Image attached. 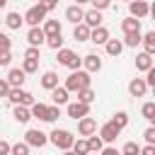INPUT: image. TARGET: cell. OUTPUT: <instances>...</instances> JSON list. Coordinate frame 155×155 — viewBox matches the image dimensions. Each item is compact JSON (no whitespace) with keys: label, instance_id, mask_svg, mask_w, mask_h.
<instances>
[{"label":"cell","instance_id":"14","mask_svg":"<svg viewBox=\"0 0 155 155\" xmlns=\"http://www.w3.org/2000/svg\"><path fill=\"white\" fill-rule=\"evenodd\" d=\"M109 39H111V36H109V29H107V27H97V29H90V41H92V44H97V46L102 44V46H104Z\"/></svg>","mask_w":155,"mask_h":155},{"label":"cell","instance_id":"8","mask_svg":"<svg viewBox=\"0 0 155 155\" xmlns=\"http://www.w3.org/2000/svg\"><path fill=\"white\" fill-rule=\"evenodd\" d=\"M78 133H80V136H87V138L94 136V133H97V121H94L92 116L80 119V121H78Z\"/></svg>","mask_w":155,"mask_h":155},{"label":"cell","instance_id":"2","mask_svg":"<svg viewBox=\"0 0 155 155\" xmlns=\"http://www.w3.org/2000/svg\"><path fill=\"white\" fill-rule=\"evenodd\" d=\"M48 140L58 148V150H70L73 148V143H75V136L70 133V131H65V128H53L51 133H48Z\"/></svg>","mask_w":155,"mask_h":155},{"label":"cell","instance_id":"29","mask_svg":"<svg viewBox=\"0 0 155 155\" xmlns=\"http://www.w3.org/2000/svg\"><path fill=\"white\" fill-rule=\"evenodd\" d=\"M12 116H15V121H19V124H27V121L31 119V114H29L27 107H15V109H12Z\"/></svg>","mask_w":155,"mask_h":155},{"label":"cell","instance_id":"17","mask_svg":"<svg viewBox=\"0 0 155 155\" xmlns=\"http://www.w3.org/2000/svg\"><path fill=\"white\" fill-rule=\"evenodd\" d=\"M128 92H131V97H145L148 87H145L143 78H133V80L128 82Z\"/></svg>","mask_w":155,"mask_h":155},{"label":"cell","instance_id":"15","mask_svg":"<svg viewBox=\"0 0 155 155\" xmlns=\"http://www.w3.org/2000/svg\"><path fill=\"white\" fill-rule=\"evenodd\" d=\"M7 85L10 87H22L24 85V80H27V75L22 73V68H10V73H7Z\"/></svg>","mask_w":155,"mask_h":155},{"label":"cell","instance_id":"51","mask_svg":"<svg viewBox=\"0 0 155 155\" xmlns=\"http://www.w3.org/2000/svg\"><path fill=\"white\" fill-rule=\"evenodd\" d=\"M0 24H2V19H0Z\"/></svg>","mask_w":155,"mask_h":155},{"label":"cell","instance_id":"4","mask_svg":"<svg viewBox=\"0 0 155 155\" xmlns=\"http://www.w3.org/2000/svg\"><path fill=\"white\" fill-rule=\"evenodd\" d=\"M22 19L29 24V29H31V27H39V24L46 19V10H44V5H41V2H39V5H31V7L24 12Z\"/></svg>","mask_w":155,"mask_h":155},{"label":"cell","instance_id":"39","mask_svg":"<svg viewBox=\"0 0 155 155\" xmlns=\"http://www.w3.org/2000/svg\"><path fill=\"white\" fill-rule=\"evenodd\" d=\"M58 116H61V107H48V109H46V121H48V124H53Z\"/></svg>","mask_w":155,"mask_h":155},{"label":"cell","instance_id":"5","mask_svg":"<svg viewBox=\"0 0 155 155\" xmlns=\"http://www.w3.org/2000/svg\"><path fill=\"white\" fill-rule=\"evenodd\" d=\"M7 99H10L15 107H27V109L34 104V97H31L27 90H22V87H12L10 94H7Z\"/></svg>","mask_w":155,"mask_h":155},{"label":"cell","instance_id":"6","mask_svg":"<svg viewBox=\"0 0 155 155\" xmlns=\"http://www.w3.org/2000/svg\"><path fill=\"white\" fill-rule=\"evenodd\" d=\"M24 143H27L29 148H44V145L48 143V136H46L44 131H39V128H29V131L24 133Z\"/></svg>","mask_w":155,"mask_h":155},{"label":"cell","instance_id":"32","mask_svg":"<svg viewBox=\"0 0 155 155\" xmlns=\"http://www.w3.org/2000/svg\"><path fill=\"white\" fill-rule=\"evenodd\" d=\"M87 148H90V153H102L104 143H102V138L94 133V136H90V138H87Z\"/></svg>","mask_w":155,"mask_h":155},{"label":"cell","instance_id":"25","mask_svg":"<svg viewBox=\"0 0 155 155\" xmlns=\"http://www.w3.org/2000/svg\"><path fill=\"white\" fill-rule=\"evenodd\" d=\"M46 104H41V102H34L31 107H29V114H31V119H41V121H46Z\"/></svg>","mask_w":155,"mask_h":155},{"label":"cell","instance_id":"45","mask_svg":"<svg viewBox=\"0 0 155 155\" xmlns=\"http://www.w3.org/2000/svg\"><path fill=\"white\" fill-rule=\"evenodd\" d=\"M10 90H12V87L7 85V80H5V78H0V97H7V94H10Z\"/></svg>","mask_w":155,"mask_h":155},{"label":"cell","instance_id":"44","mask_svg":"<svg viewBox=\"0 0 155 155\" xmlns=\"http://www.w3.org/2000/svg\"><path fill=\"white\" fill-rule=\"evenodd\" d=\"M12 63V53L10 51H0V65L5 68V65H10Z\"/></svg>","mask_w":155,"mask_h":155},{"label":"cell","instance_id":"43","mask_svg":"<svg viewBox=\"0 0 155 155\" xmlns=\"http://www.w3.org/2000/svg\"><path fill=\"white\" fill-rule=\"evenodd\" d=\"M109 5H111L109 0H94V5H92V10H94V12H102V10H107Z\"/></svg>","mask_w":155,"mask_h":155},{"label":"cell","instance_id":"16","mask_svg":"<svg viewBox=\"0 0 155 155\" xmlns=\"http://www.w3.org/2000/svg\"><path fill=\"white\" fill-rule=\"evenodd\" d=\"M82 24H85L87 29H97V27H102V15L94 12V10H87L85 17H82Z\"/></svg>","mask_w":155,"mask_h":155},{"label":"cell","instance_id":"37","mask_svg":"<svg viewBox=\"0 0 155 155\" xmlns=\"http://www.w3.org/2000/svg\"><path fill=\"white\" fill-rule=\"evenodd\" d=\"M124 46H128V48H136L138 44H140V34H128V36H124V41H121Z\"/></svg>","mask_w":155,"mask_h":155},{"label":"cell","instance_id":"18","mask_svg":"<svg viewBox=\"0 0 155 155\" xmlns=\"http://www.w3.org/2000/svg\"><path fill=\"white\" fill-rule=\"evenodd\" d=\"M121 29H124V36H128V34H140V22L133 19V17H126V19L121 22Z\"/></svg>","mask_w":155,"mask_h":155},{"label":"cell","instance_id":"9","mask_svg":"<svg viewBox=\"0 0 155 155\" xmlns=\"http://www.w3.org/2000/svg\"><path fill=\"white\" fill-rule=\"evenodd\" d=\"M119 133H121V131H119L111 121H107V124L99 128V138H102V143H114V140L119 138Z\"/></svg>","mask_w":155,"mask_h":155},{"label":"cell","instance_id":"22","mask_svg":"<svg viewBox=\"0 0 155 155\" xmlns=\"http://www.w3.org/2000/svg\"><path fill=\"white\" fill-rule=\"evenodd\" d=\"M41 87H44V90H48V92H51V90H56V87H58V75H56L53 70L44 73V78H41Z\"/></svg>","mask_w":155,"mask_h":155},{"label":"cell","instance_id":"12","mask_svg":"<svg viewBox=\"0 0 155 155\" xmlns=\"http://www.w3.org/2000/svg\"><path fill=\"white\" fill-rule=\"evenodd\" d=\"M148 7H150L148 2L136 0V2H131V5H128V12H131V17H133V19H138V22H140V19L148 15Z\"/></svg>","mask_w":155,"mask_h":155},{"label":"cell","instance_id":"33","mask_svg":"<svg viewBox=\"0 0 155 155\" xmlns=\"http://www.w3.org/2000/svg\"><path fill=\"white\" fill-rule=\"evenodd\" d=\"M46 46H48V48H53V51H61V48H63V34L46 36Z\"/></svg>","mask_w":155,"mask_h":155},{"label":"cell","instance_id":"48","mask_svg":"<svg viewBox=\"0 0 155 155\" xmlns=\"http://www.w3.org/2000/svg\"><path fill=\"white\" fill-rule=\"evenodd\" d=\"M138 155H155V145H145V148H140Z\"/></svg>","mask_w":155,"mask_h":155},{"label":"cell","instance_id":"28","mask_svg":"<svg viewBox=\"0 0 155 155\" xmlns=\"http://www.w3.org/2000/svg\"><path fill=\"white\" fill-rule=\"evenodd\" d=\"M94 97H97V94H94V90H92V87H87V90H80V92H78V102H80V104H87V107L94 102Z\"/></svg>","mask_w":155,"mask_h":155},{"label":"cell","instance_id":"26","mask_svg":"<svg viewBox=\"0 0 155 155\" xmlns=\"http://www.w3.org/2000/svg\"><path fill=\"white\" fill-rule=\"evenodd\" d=\"M2 22H5V24H7L10 29H19L24 19H22V15H19V12H10V15H7V17L2 19Z\"/></svg>","mask_w":155,"mask_h":155},{"label":"cell","instance_id":"38","mask_svg":"<svg viewBox=\"0 0 155 155\" xmlns=\"http://www.w3.org/2000/svg\"><path fill=\"white\" fill-rule=\"evenodd\" d=\"M138 153H140V145L133 143V140H128V143L124 145V150H121V155H138Z\"/></svg>","mask_w":155,"mask_h":155},{"label":"cell","instance_id":"21","mask_svg":"<svg viewBox=\"0 0 155 155\" xmlns=\"http://www.w3.org/2000/svg\"><path fill=\"white\" fill-rule=\"evenodd\" d=\"M136 68H138L140 73H148V70L153 68V56H148V53H138V56H136Z\"/></svg>","mask_w":155,"mask_h":155},{"label":"cell","instance_id":"23","mask_svg":"<svg viewBox=\"0 0 155 155\" xmlns=\"http://www.w3.org/2000/svg\"><path fill=\"white\" fill-rule=\"evenodd\" d=\"M104 48H107V53H109V56H114V58H116V56L124 51V44H121V39H109V41L104 44Z\"/></svg>","mask_w":155,"mask_h":155},{"label":"cell","instance_id":"34","mask_svg":"<svg viewBox=\"0 0 155 155\" xmlns=\"http://www.w3.org/2000/svg\"><path fill=\"white\" fill-rule=\"evenodd\" d=\"M70 150H73L75 155H90V148H87V140H82V138H80V140H75Z\"/></svg>","mask_w":155,"mask_h":155},{"label":"cell","instance_id":"31","mask_svg":"<svg viewBox=\"0 0 155 155\" xmlns=\"http://www.w3.org/2000/svg\"><path fill=\"white\" fill-rule=\"evenodd\" d=\"M111 124H114L119 131H121V128H126V126H128V114H126V111H116V114H114V119H111Z\"/></svg>","mask_w":155,"mask_h":155},{"label":"cell","instance_id":"1","mask_svg":"<svg viewBox=\"0 0 155 155\" xmlns=\"http://www.w3.org/2000/svg\"><path fill=\"white\" fill-rule=\"evenodd\" d=\"M90 82H92L90 73H85V70H75V73H70V75L65 78L63 90H65L68 94H70V92H80V90H87V87H90Z\"/></svg>","mask_w":155,"mask_h":155},{"label":"cell","instance_id":"47","mask_svg":"<svg viewBox=\"0 0 155 155\" xmlns=\"http://www.w3.org/2000/svg\"><path fill=\"white\" fill-rule=\"evenodd\" d=\"M102 155H121L114 145H107V148H102Z\"/></svg>","mask_w":155,"mask_h":155},{"label":"cell","instance_id":"19","mask_svg":"<svg viewBox=\"0 0 155 155\" xmlns=\"http://www.w3.org/2000/svg\"><path fill=\"white\" fill-rule=\"evenodd\" d=\"M41 31H44V36H56V34H61V22L58 19H44Z\"/></svg>","mask_w":155,"mask_h":155},{"label":"cell","instance_id":"27","mask_svg":"<svg viewBox=\"0 0 155 155\" xmlns=\"http://www.w3.org/2000/svg\"><path fill=\"white\" fill-rule=\"evenodd\" d=\"M73 39H75V41H90V29H87L85 24H75Z\"/></svg>","mask_w":155,"mask_h":155},{"label":"cell","instance_id":"50","mask_svg":"<svg viewBox=\"0 0 155 155\" xmlns=\"http://www.w3.org/2000/svg\"><path fill=\"white\" fill-rule=\"evenodd\" d=\"M63 155H75V153H73V150H65V153H63Z\"/></svg>","mask_w":155,"mask_h":155},{"label":"cell","instance_id":"40","mask_svg":"<svg viewBox=\"0 0 155 155\" xmlns=\"http://www.w3.org/2000/svg\"><path fill=\"white\" fill-rule=\"evenodd\" d=\"M143 138H145L148 145H155V126H148V128L143 131Z\"/></svg>","mask_w":155,"mask_h":155},{"label":"cell","instance_id":"10","mask_svg":"<svg viewBox=\"0 0 155 155\" xmlns=\"http://www.w3.org/2000/svg\"><path fill=\"white\" fill-rule=\"evenodd\" d=\"M27 41H29V46H31V48H39L41 44H46V36H44L41 27H31V29L27 31Z\"/></svg>","mask_w":155,"mask_h":155},{"label":"cell","instance_id":"30","mask_svg":"<svg viewBox=\"0 0 155 155\" xmlns=\"http://www.w3.org/2000/svg\"><path fill=\"white\" fill-rule=\"evenodd\" d=\"M140 114H143L145 121H155V102H145L140 107Z\"/></svg>","mask_w":155,"mask_h":155},{"label":"cell","instance_id":"3","mask_svg":"<svg viewBox=\"0 0 155 155\" xmlns=\"http://www.w3.org/2000/svg\"><path fill=\"white\" fill-rule=\"evenodd\" d=\"M56 61H58L61 65L70 68L73 73L80 70V65H82V58H80L75 51H70V48H61V51H56Z\"/></svg>","mask_w":155,"mask_h":155},{"label":"cell","instance_id":"41","mask_svg":"<svg viewBox=\"0 0 155 155\" xmlns=\"http://www.w3.org/2000/svg\"><path fill=\"white\" fill-rule=\"evenodd\" d=\"M10 46H12V39L0 31V51H10Z\"/></svg>","mask_w":155,"mask_h":155},{"label":"cell","instance_id":"42","mask_svg":"<svg viewBox=\"0 0 155 155\" xmlns=\"http://www.w3.org/2000/svg\"><path fill=\"white\" fill-rule=\"evenodd\" d=\"M24 58H29V61H39L41 53H39V48H31V46H29V48L24 51Z\"/></svg>","mask_w":155,"mask_h":155},{"label":"cell","instance_id":"7","mask_svg":"<svg viewBox=\"0 0 155 155\" xmlns=\"http://www.w3.org/2000/svg\"><path fill=\"white\" fill-rule=\"evenodd\" d=\"M65 111H68V116H70V119H75V121H80V119L90 116V107H87V104H80V102H70Z\"/></svg>","mask_w":155,"mask_h":155},{"label":"cell","instance_id":"24","mask_svg":"<svg viewBox=\"0 0 155 155\" xmlns=\"http://www.w3.org/2000/svg\"><path fill=\"white\" fill-rule=\"evenodd\" d=\"M51 99H53V107L68 104V92H65L63 87H56V90H51Z\"/></svg>","mask_w":155,"mask_h":155},{"label":"cell","instance_id":"46","mask_svg":"<svg viewBox=\"0 0 155 155\" xmlns=\"http://www.w3.org/2000/svg\"><path fill=\"white\" fill-rule=\"evenodd\" d=\"M0 155H10V143L0 138Z\"/></svg>","mask_w":155,"mask_h":155},{"label":"cell","instance_id":"20","mask_svg":"<svg viewBox=\"0 0 155 155\" xmlns=\"http://www.w3.org/2000/svg\"><path fill=\"white\" fill-rule=\"evenodd\" d=\"M140 44H143V53H148V56H153L155 53V31H145L143 36H140Z\"/></svg>","mask_w":155,"mask_h":155},{"label":"cell","instance_id":"49","mask_svg":"<svg viewBox=\"0 0 155 155\" xmlns=\"http://www.w3.org/2000/svg\"><path fill=\"white\" fill-rule=\"evenodd\" d=\"M5 5H7V0H0V10H2V7H5Z\"/></svg>","mask_w":155,"mask_h":155},{"label":"cell","instance_id":"35","mask_svg":"<svg viewBox=\"0 0 155 155\" xmlns=\"http://www.w3.org/2000/svg\"><path fill=\"white\" fill-rule=\"evenodd\" d=\"M39 70V61H29V58H24V63H22V73L24 75H31V73H36Z\"/></svg>","mask_w":155,"mask_h":155},{"label":"cell","instance_id":"11","mask_svg":"<svg viewBox=\"0 0 155 155\" xmlns=\"http://www.w3.org/2000/svg\"><path fill=\"white\" fill-rule=\"evenodd\" d=\"M82 65H85V73H99L102 70V58L97 53H87L82 58Z\"/></svg>","mask_w":155,"mask_h":155},{"label":"cell","instance_id":"36","mask_svg":"<svg viewBox=\"0 0 155 155\" xmlns=\"http://www.w3.org/2000/svg\"><path fill=\"white\" fill-rule=\"evenodd\" d=\"M10 155H29V145L27 143H15V145H10Z\"/></svg>","mask_w":155,"mask_h":155},{"label":"cell","instance_id":"13","mask_svg":"<svg viewBox=\"0 0 155 155\" xmlns=\"http://www.w3.org/2000/svg\"><path fill=\"white\" fill-rule=\"evenodd\" d=\"M82 17H85V10L80 5H68L65 7V19L73 22V24H82Z\"/></svg>","mask_w":155,"mask_h":155}]
</instances>
